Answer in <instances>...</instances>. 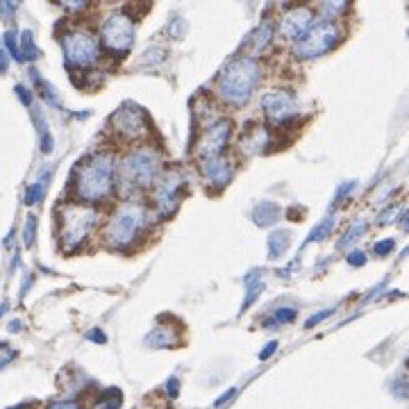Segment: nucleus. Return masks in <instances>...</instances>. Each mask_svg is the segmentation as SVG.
<instances>
[{
    "instance_id": "1",
    "label": "nucleus",
    "mask_w": 409,
    "mask_h": 409,
    "mask_svg": "<svg viewBox=\"0 0 409 409\" xmlns=\"http://www.w3.org/2000/svg\"><path fill=\"white\" fill-rule=\"evenodd\" d=\"M259 78H262V69L253 57H237L221 71L216 86L223 101L230 105H243L253 96Z\"/></svg>"
},
{
    "instance_id": "2",
    "label": "nucleus",
    "mask_w": 409,
    "mask_h": 409,
    "mask_svg": "<svg viewBox=\"0 0 409 409\" xmlns=\"http://www.w3.org/2000/svg\"><path fill=\"white\" fill-rule=\"evenodd\" d=\"M114 187V155L96 153L78 168L76 189L86 203L103 201Z\"/></svg>"
},
{
    "instance_id": "3",
    "label": "nucleus",
    "mask_w": 409,
    "mask_h": 409,
    "mask_svg": "<svg viewBox=\"0 0 409 409\" xmlns=\"http://www.w3.org/2000/svg\"><path fill=\"white\" fill-rule=\"evenodd\" d=\"M159 159L151 148H134L118 164V187L123 193H132L136 189L151 187L157 178Z\"/></svg>"
},
{
    "instance_id": "4",
    "label": "nucleus",
    "mask_w": 409,
    "mask_h": 409,
    "mask_svg": "<svg viewBox=\"0 0 409 409\" xmlns=\"http://www.w3.org/2000/svg\"><path fill=\"white\" fill-rule=\"evenodd\" d=\"M148 223V214L141 205L136 203H126L121 205V209L109 218L105 226V243L111 248H126L136 241V237L141 234V230Z\"/></svg>"
},
{
    "instance_id": "5",
    "label": "nucleus",
    "mask_w": 409,
    "mask_h": 409,
    "mask_svg": "<svg viewBox=\"0 0 409 409\" xmlns=\"http://www.w3.org/2000/svg\"><path fill=\"white\" fill-rule=\"evenodd\" d=\"M96 226V212L84 205H66L61 216V248L76 251V248L89 237L91 228Z\"/></svg>"
},
{
    "instance_id": "6",
    "label": "nucleus",
    "mask_w": 409,
    "mask_h": 409,
    "mask_svg": "<svg viewBox=\"0 0 409 409\" xmlns=\"http://www.w3.org/2000/svg\"><path fill=\"white\" fill-rule=\"evenodd\" d=\"M339 41V26L334 21H323L318 26H312L301 41H296L293 55L298 59H314L332 51Z\"/></svg>"
},
{
    "instance_id": "7",
    "label": "nucleus",
    "mask_w": 409,
    "mask_h": 409,
    "mask_svg": "<svg viewBox=\"0 0 409 409\" xmlns=\"http://www.w3.org/2000/svg\"><path fill=\"white\" fill-rule=\"evenodd\" d=\"M64 55L69 66L89 69L98 59V41L89 32L73 30L64 36Z\"/></svg>"
},
{
    "instance_id": "8",
    "label": "nucleus",
    "mask_w": 409,
    "mask_h": 409,
    "mask_svg": "<svg viewBox=\"0 0 409 409\" xmlns=\"http://www.w3.org/2000/svg\"><path fill=\"white\" fill-rule=\"evenodd\" d=\"M184 178L178 168H168L162 178H159L157 187H155V207L159 216H171L176 212V207L180 203V198L184 193Z\"/></svg>"
},
{
    "instance_id": "9",
    "label": "nucleus",
    "mask_w": 409,
    "mask_h": 409,
    "mask_svg": "<svg viewBox=\"0 0 409 409\" xmlns=\"http://www.w3.org/2000/svg\"><path fill=\"white\" fill-rule=\"evenodd\" d=\"M103 44L114 53H128L134 41V19H130L123 11L111 14L101 30Z\"/></svg>"
},
{
    "instance_id": "10",
    "label": "nucleus",
    "mask_w": 409,
    "mask_h": 409,
    "mask_svg": "<svg viewBox=\"0 0 409 409\" xmlns=\"http://www.w3.org/2000/svg\"><path fill=\"white\" fill-rule=\"evenodd\" d=\"M111 126H114V130L121 136H126V139H139V136H143L148 132V118L141 107L126 103L121 109L114 111Z\"/></svg>"
},
{
    "instance_id": "11",
    "label": "nucleus",
    "mask_w": 409,
    "mask_h": 409,
    "mask_svg": "<svg viewBox=\"0 0 409 409\" xmlns=\"http://www.w3.org/2000/svg\"><path fill=\"white\" fill-rule=\"evenodd\" d=\"M262 105L264 114L273 121V123H287L289 118H293L298 114V103L289 91H282V89H271L262 96Z\"/></svg>"
},
{
    "instance_id": "12",
    "label": "nucleus",
    "mask_w": 409,
    "mask_h": 409,
    "mask_svg": "<svg viewBox=\"0 0 409 409\" xmlns=\"http://www.w3.org/2000/svg\"><path fill=\"white\" fill-rule=\"evenodd\" d=\"M314 26V11L309 7H291L280 19V34L289 41H301Z\"/></svg>"
},
{
    "instance_id": "13",
    "label": "nucleus",
    "mask_w": 409,
    "mask_h": 409,
    "mask_svg": "<svg viewBox=\"0 0 409 409\" xmlns=\"http://www.w3.org/2000/svg\"><path fill=\"white\" fill-rule=\"evenodd\" d=\"M230 134H232V123L230 121H218L214 126H209L201 141L196 146V153L201 155L203 159H212V157H221L223 148L228 146L230 141Z\"/></svg>"
},
{
    "instance_id": "14",
    "label": "nucleus",
    "mask_w": 409,
    "mask_h": 409,
    "mask_svg": "<svg viewBox=\"0 0 409 409\" xmlns=\"http://www.w3.org/2000/svg\"><path fill=\"white\" fill-rule=\"evenodd\" d=\"M201 171L203 176L209 184H214V187H226L232 178V168H230V162L226 157H212V159H203L201 164Z\"/></svg>"
},
{
    "instance_id": "15",
    "label": "nucleus",
    "mask_w": 409,
    "mask_h": 409,
    "mask_svg": "<svg viewBox=\"0 0 409 409\" xmlns=\"http://www.w3.org/2000/svg\"><path fill=\"white\" fill-rule=\"evenodd\" d=\"M268 130L264 126H255L253 130H246L241 136V151L248 155H257L268 148Z\"/></svg>"
},
{
    "instance_id": "16",
    "label": "nucleus",
    "mask_w": 409,
    "mask_h": 409,
    "mask_svg": "<svg viewBox=\"0 0 409 409\" xmlns=\"http://www.w3.org/2000/svg\"><path fill=\"white\" fill-rule=\"evenodd\" d=\"M278 216H280V207L268 203V201L259 203L253 212V221L257 223V226H271V223L278 221Z\"/></svg>"
},
{
    "instance_id": "17",
    "label": "nucleus",
    "mask_w": 409,
    "mask_h": 409,
    "mask_svg": "<svg viewBox=\"0 0 409 409\" xmlns=\"http://www.w3.org/2000/svg\"><path fill=\"white\" fill-rule=\"evenodd\" d=\"M146 343L155 345V348H168V345L176 343V332H173V328H155L146 337Z\"/></svg>"
},
{
    "instance_id": "18",
    "label": "nucleus",
    "mask_w": 409,
    "mask_h": 409,
    "mask_svg": "<svg viewBox=\"0 0 409 409\" xmlns=\"http://www.w3.org/2000/svg\"><path fill=\"white\" fill-rule=\"evenodd\" d=\"M289 248V232L287 230H278L268 237V257L278 259L284 251Z\"/></svg>"
},
{
    "instance_id": "19",
    "label": "nucleus",
    "mask_w": 409,
    "mask_h": 409,
    "mask_svg": "<svg viewBox=\"0 0 409 409\" xmlns=\"http://www.w3.org/2000/svg\"><path fill=\"white\" fill-rule=\"evenodd\" d=\"M271 34H273V28H271V23H266V21L255 30V34H253V53L255 55L262 53L264 48L271 44Z\"/></svg>"
},
{
    "instance_id": "20",
    "label": "nucleus",
    "mask_w": 409,
    "mask_h": 409,
    "mask_svg": "<svg viewBox=\"0 0 409 409\" xmlns=\"http://www.w3.org/2000/svg\"><path fill=\"white\" fill-rule=\"evenodd\" d=\"M19 57H21V61H23V59H36V57H39V48L34 46L32 32H23V34H21Z\"/></svg>"
},
{
    "instance_id": "21",
    "label": "nucleus",
    "mask_w": 409,
    "mask_h": 409,
    "mask_svg": "<svg viewBox=\"0 0 409 409\" xmlns=\"http://www.w3.org/2000/svg\"><path fill=\"white\" fill-rule=\"evenodd\" d=\"M46 182H48V178L44 180V176H41V180H36L32 187L28 189V193H26V203H28V205H36V203L41 201L44 193H46V187H48Z\"/></svg>"
},
{
    "instance_id": "22",
    "label": "nucleus",
    "mask_w": 409,
    "mask_h": 409,
    "mask_svg": "<svg viewBox=\"0 0 409 409\" xmlns=\"http://www.w3.org/2000/svg\"><path fill=\"white\" fill-rule=\"evenodd\" d=\"M121 407V393L118 391H109L107 398H103V403H98L96 409H116Z\"/></svg>"
},
{
    "instance_id": "23",
    "label": "nucleus",
    "mask_w": 409,
    "mask_h": 409,
    "mask_svg": "<svg viewBox=\"0 0 409 409\" xmlns=\"http://www.w3.org/2000/svg\"><path fill=\"white\" fill-rule=\"evenodd\" d=\"M296 318V309L293 307H280L276 312V318L271 320V323H289V320Z\"/></svg>"
},
{
    "instance_id": "24",
    "label": "nucleus",
    "mask_w": 409,
    "mask_h": 409,
    "mask_svg": "<svg viewBox=\"0 0 409 409\" xmlns=\"http://www.w3.org/2000/svg\"><path fill=\"white\" fill-rule=\"evenodd\" d=\"M323 14L325 16H339V14H343L345 9H348V3H323Z\"/></svg>"
},
{
    "instance_id": "25",
    "label": "nucleus",
    "mask_w": 409,
    "mask_h": 409,
    "mask_svg": "<svg viewBox=\"0 0 409 409\" xmlns=\"http://www.w3.org/2000/svg\"><path fill=\"white\" fill-rule=\"evenodd\" d=\"M366 230V223H362V221H359L357 223V226H353L348 232H345V237H343V241H341V246H348L350 241H355L357 237H359V234H362Z\"/></svg>"
},
{
    "instance_id": "26",
    "label": "nucleus",
    "mask_w": 409,
    "mask_h": 409,
    "mask_svg": "<svg viewBox=\"0 0 409 409\" xmlns=\"http://www.w3.org/2000/svg\"><path fill=\"white\" fill-rule=\"evenodd\" d=\"M332 230V221L330 218H325L323 223H320V228H316L312 234H309V241H320V239H323L325 237V234Z\"/></svg>"
},
{
    "instance_id": "27",
    "label": "nucleus",
    "mask_w": 409,
    "mask_h": 409,
    "mask_svg": "<svg viewBox=\"0 0 409 409\" xmlns=\"http://www.w3.org/2000/svg\"><path fill=\"white\" fill-rule=\"evenodd\" d=\"M34 232H36V218L30 216L28 223H26V230H23V241H26V246H32V241H34Z\"/></svg>"
},
{
    "instance_id": "28",
    "label": "nucleus",
    "mask_w": 409,
    "mask_h": 409,
    "mask_svg": "<svg viewBox=\"0 0 409 409\" xmlns=\"http://www.w3.org/2000/svg\"><path fill=\"white\" fill-rule=\"evenodd\" d=\"M16 357V353L11 350V345H7V343H0V368H5L11 359Z\"/></svg>"
},
{
    "instance_id": "29",
    "label": "nucleus",
    "mask_w": 409,
    "mask_h": 409,
    "mask_svg": "<svg viewBox=\"0 0 409 409\" xmlns=\"http://www.w3.org/2000/svg\"><path fill=\"white\" fill-rule=\"evenodd\" d=\"M391 251H393V239L380 241V243L373 246V253H375V255H387V253H391Z\"/></svg>"
},
{
    "instance_id": "30",
    "label": "nucleus",
    "mask_w": 409,
    "mask_h": 409,
    "mask_svg": "<svg viewBox=\"0 0 409 409\" xmlns=\"http://www.w3.org/2000/svg\"><path fill=\"white\" fill-rule=\"evenodd\" d=\"M330 314H332V309H325V312H320V314H314L312 318H309V320H307V323H305V325H307V328H314L316 323H320V320H323V318H328Z\"/></svg>"
},
{
    "instance_id": "31",
    "label": "nucleus",
    "mask_w": 409,
    "mask_h": 409,
    "mask_svg": "<svg viewBox=\"0 0 409 409\" xmlns=\"http://www.w3.org/2000/svg\"><path fill=\"white\" fill-rule=\"evenodd\" d=\"M364 262H366V259H364V253L355 251V253L348 255V264H353V266H362Z\"/></svg>"
},
{
    "instance_id": "32",
    "label": "nucleus",
    "mask_w": 409,
    "mask_h": 409,
    "mask_svg": "<svg viewBox=\"0 0 409 409\" xmlns=\"http://www.w3.org/2000/svg\"><path fill=\"white\" fill-rule=\"evenodd\" d=\"M48 409H80L78 403H71V400H59V403H53Z\"/></svg>"
},
{
    "instance_id": "33",
    "label": "nucleus",
    "mask_w": 409,
    "mask_h": 409,
    "mask_svg": "<svg viewBox=\"0 0 409 409\" xmlns=\"http://www.w3.org/2000/svg\"><path fill=\"white\" fill-rule=\"evenodd\" d=\"M166 384H168V387H166V389H168V395H171V398H176L178 391H180V382L173 378V380H168Z\"/></svg>"
},
{
    "instance_id": "34",
    "label": "nucleus",
    "mask_w": 409,
    "mask_h": 409,
    "mask_svg": "<svg viewBox=\"0 0 409 409\" xmlns=\"http://www.w3.org/2000/svg\"><path fill=\"white\" fill-rule=\"evenodd\" d=\"M276 348H278V343L276 341H271V343H266V348L259 353V359H268L273 353H276Z\"/></svg>"
},
{
    "instance_id": "35",
    "label": "nucleus",
    "mask_w": 409,
    "mask_h": 409,
    "mask_svg": "<svg viewBox=\"0 0 409 409\" xmlns=\"http://www.w3.org/2000/svg\"><path fill=\"white\" fill-rule=\"evenodd\" d=\"M353 187H355V184H353V182H345V184H343V187L339 189V193H337V198H334V201H337V203H339V201H341V198H343L345 193H348V191H350Z\"/></svg>"
},
{
    "instance_id": "36",
    "label": "nucleus",
    "mask_w": 409,
    "mask_h": 409,
    "mask_svg": "<svg viewBox=\"0 0 409 409\" xmlns=\"http://www.w3.org/2000/svg\"><path fill=\"white\" fill-rule=\"evenodd\" d=\"M16 9V3H0V14H11Z\"/></svg>"
},
{
    "instance_id": "37",
    "label": "nucleus",
    "mask_w": 409,
    "mask_h": 409,
    "mask_svg": "<svg viewBox=\"0 0 409 409\" xmlns=\"http://www.w3.org/2000/svg\"><path fill=\"white\" fill-rule=\"evenodd\" d=\"M168 30H171V34H173V36H180V34H182V30H184V21H182V19H178V21H176V28H168Z\"/></svg>"
},
{
    "instance_id": "38",
    "label": "nucleus",
    "mask_w": 409,
    "mask_h": 409,
    "mask_svg": "<svg viewBox=\"0 0 409 409\" xmlns=\"http://www.w3.org/2000/svg\"><path fill=\"white\" fill-rule=\"evenodd\" d=\"M89 339L96 341V343H105V334L98 332V330H94V332H89Z\"/></svg>"
},
{
    "instance_id": "39",
    "label": "nucleus",
    "mask_w": 409,
    "mask_h": 409,
    "mask_svg": "<svg viewBox=\"0 0 409 409\" xmlns=\"http://www.w3.org/2000/svg\"><path fill=\"white\" fill-rule=\"evenodd\" d=\"M66 9H84V3H80V0H69V3H61Z\"/></svg>"
},
{
    "instance_id": "40",
    "label": "nucleus",
    "mask_w": 409,
    "mask_h": 409,
    "mask_svg": "<svg viewBox=\"0 0 409 409\" xmlns=\"http://www.w3.org/2000/svg\"><path fill=\"white\" fill-rule=\"evenodd\" d=\"M232 395H234V389H230L228 393H223V395H221V398L216 400V407H218V405H223V403H226V400H230V398H232Z\"/></svg>"
},
{
    "instance_id": "41",
    "label": "nucleus",
    "mask_w": 409,
    "mask_h": 409,
    "mask_svg": "<svg viewBox=\"0 0 409 409\" xmlns=\"http://www.w3.org/2000/svg\"><path fill=\"white\" fill-rule=\"evenodd\" d=\"M7 64H9V57H7L3 51H0V71H5V69H7Z\"/></svg>"
},
{
    "instance_id": "42",
    "label": "nucleus",
    "mask_w": 409,
    "mask_h": 409,
    "mask_svg": "<svg viewBox=\"0 0 409 409\" xmlns=\"http://www.w3.org/2000/svg\"><path fill=\"white\" fill-rule=\"evenodd\" d=\"M19 328H21V323H19V320H14V323H11V332H19Z\"/></svg>"
},
{
    "instance_id": "43",
    "label": "nucleus",
    "mask_w": 409,
    "mask_h": 409,
    "mask_svg": "<svg viewBox=\"0 0 409 409\" xmlns=\"http://www.w3.org/2000/svg\"><path fill=\"white\" fill-rule=\"evenodd\" d=\"M5 309H7V305H0V316L5 314Z\"/></svg>"
}]
</instances>
